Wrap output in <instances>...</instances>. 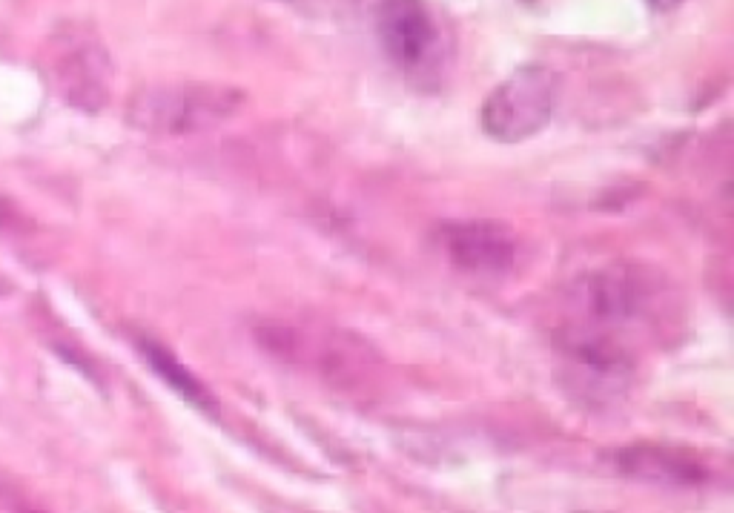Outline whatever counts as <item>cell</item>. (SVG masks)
<instances>
[{"label": "cell", "instance_id": "cell-1", "mask_svg": "<svg viewBox=\"0 0 734 513\" xmlns=\"http://www.w3.org/2000/svg\"><path fill=\"white\" fill-rule=\"evenodd\" d=\"M255 339L273 359L304 370L347 396L373 393L384 373V362L370 342L353 330L319 318L273 315L258 322Z\"/></svg>", "mask_w": 734, "mask_h": 513}, {"label": "cell", "instance_id": "cell-2", "mask_svg": "<svg viewBox=\"0 0 734 513\" xmlns=\"http://www.w3.org/2000/svg\"><path fill=\"white\" fill-rule=\"evenodd\" d=\"M247 95L227 83H152L129 98L127 121L155 138L201 135L233 121Z\"/></svg>", "mask_w": 734, "mask_h": 513}, {"label": "cell", "instance_id": "cell-3", "mask_svg": "<svg viewBox=\"0 0 734 513\" xmlns=\"http://www.w3.org/2000/svg\"><path fill=\"white\" fill-rule=\"evenodd\" d=\"M563 98V78L551 66L528 63L505 78L482 103V129L499 144H519L554 118Z\"/></svg>", "mask_w": 734, "mask_h": 513}, {"label": "cell", "instance_id": "cell-4", "mask_svg": "<svg viewBox=\"0 0 734 513\" xmlns=\"http://www.w3.org/2000/svg\"><path fill=\"white\" fill-rule=\"evenodd\" d=\"M49 78L63 103L81 112H101L112 90L109 52L90 29H63L52 38Z\"/></svg>", "mask_w": 734, "mask_h": 513}, {"label": "cell", "instance_id": "cell-5", "mask_svg": "<svg viewBox=\"0 0 734 513\" xmlns=\"http://www.w3.org/2000/svg\"><path fill=\"white\" fill-rule=\"evenodd\" d=\"M370 21L381 52L405 75H428L436 66L442 34L425 0H370Z\"/></svg>", "mask_w": 734, "mask_h": 513}, {"label": "cell", "instance_id": "cell-6", "mask_svg": "<svg viewBox=\"0 0 734 513\" xmlns=\"http://www.w3.org/2000/svg\"><path fill=\"white\" fill-rule=\"evenodd\" d=\"M436 238L453 267L470 275H505L514 270L519 255L516 233L494 218L445 221Z\"/></svg>", "mask_w": 734, "mask_h": 513}, {"label": "cell", "instance_id": "cell-7", "mask_svg": "<svg viewBox=\"0 0 734 513\" xmlns=\"http://www.w3.org/2000/svg\"><path fill=\"white\" fill-rule=\"evenodd\" d=\"M611 468L634 482L660 488H706L720 479V470L709 456L677 445H654V441H637L614 450Z\"/></svg>", "mask_w": 734, "mask_h": 513}, {"label": "cell", "instance_id": "cell-8", "mask_svg": "<svg viewBox=\"0 0 734 513\" xmlns=\"http://www.w3.org/2000/svg\"><path fill=\"white\" fill-rule=\"evenodd\" d=\"M138 350H141V356L147 359V364L155 370V376L164 379L181 399H187L189 404H196V408L204 410V413H216V401H213V396H209V390L196 379V373H189V370L176 356H172L164 344L141 339V342H138Z\"/></svg>", "mask_w": 734, "mask_h": 513}, {"label": "cell", "instance_id": "cell-9", "mask_svg": "<svg viewBox=\"0 0 734 513\" xmlns=\"http://www.w3.org/2000/svg\"><path fill=\"white\" fill-rule=\"evenodd\" d=\"M23 229H29V221L12 204V198L3 196V189H0V233H23Z\"/></svg>", "mask_w": 734, "mask_h": 513}, {"label": "cell", "instance_id": "cell-10", "mask_svg": "<svg viewBox=\"0 0 734 513\" xmlns=\"http://www.w3.org/2000/svg\"><path fill=\"white\" fill-rule=\"evenodd\" d=\"M0 499H3V505L9 507V513H43V510L34 507L26 496H21V493H17L6 479H0Z\"/></svg>", "mask_w": 734, "mask_h": 513}, {"label": "cell", "instance_id": "cell-11", "mask_svg": "<svg viewBox=\"0 0 734 513\" xmlns=\"http://www.w3.org/2000/svg\"><path fill=\"white\" fill-rule=\"evenodd\" d=\"M645 3H649L651 9H657V12H669V9H677L683 0H645Z\"/></svg>", "mask_w": 734, "mask_h": 513}, {"label": "cell", "instance_id": "cell-12", "mask_svg": "<svg viewBox=\"0 0 734 513\" xmlns=\"http://www.w3.org/2000/svg\"><path fill=\"white\" fill-rule=\"evenodd\" d=\"M583 513H611V510H583Z\"/></svg>", "mask_w": 734, "mask_h": 513}]
</instances>
